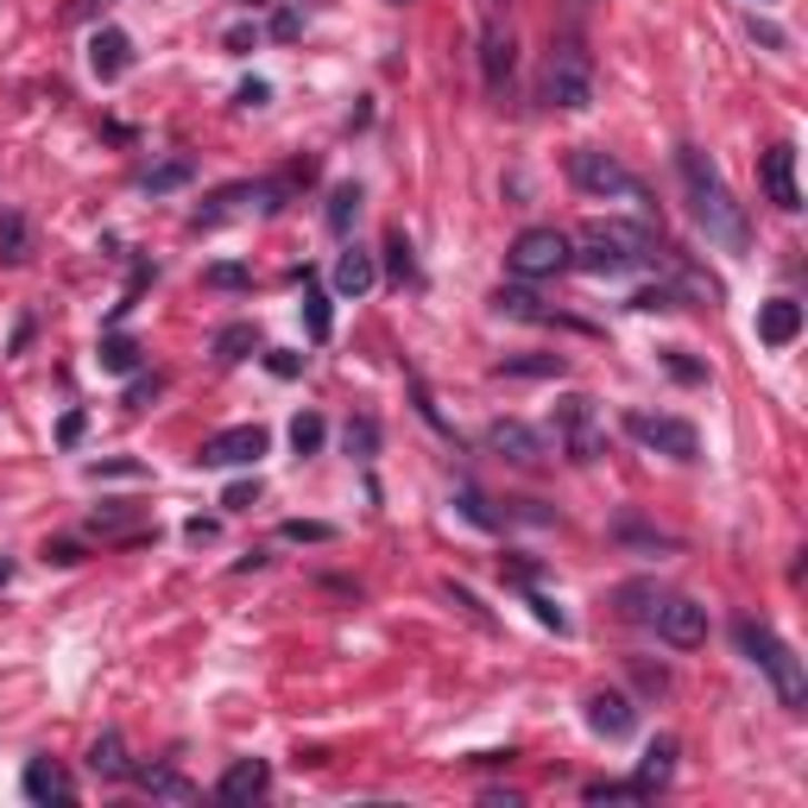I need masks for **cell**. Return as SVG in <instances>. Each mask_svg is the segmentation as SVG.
<instances>
[{
  "label": "cell",
  "mask_w": 808,
  "mask_h": 808,
  "mask_svg": "<svg viewBox=\"0 0 808 808\" xmlns=\"http://www.w3.org/2000/svg\"><path fill=\"white\" fill-rule=\"evenodd\" d=\"M676 171H682L689 216H695V228L708 235V247H720V253H746L751 247V216H746V202H732V190L720 183V171L708 164V152L682 146V152H676Z\"/></svg>",
  "instance_id": "1"
},
{
  "label": "cell",
  "mask_w": 808,
  "mask_h": 808,
  "mask_svg": "<svg viewBox=\"0 0 808 808\" xmlns=\"http://www.w3.org/2000/svg\"><path fill=\"white\" fill-rule=\"evenodd\" d=\"M657 253H664V247H657V228H645V221H588L581 253H575L569 266H581V272H593V278H626V272H638V266H651Z\"/></svg>",
  "instance_id": "2"
},
{
  "label": "cell",
  "mask_w": 808,
  "mask_h": 808,
  "mask_svg": "<svg viewBox=\"0 0 808 808\" xmlns=\"http://www.w3.org/2000/svg\"><path fill=\"white\" fill-rule=\"evenodd\" d=\"M732 638H739V651H746L751 664L770 676L777 701H784L789 714H802L808 708V670H802V657L789 651V645L770 626H758V619H739V626H732Z\"/></svg>",
  "instance_id": "3"
},
{
  "label": "cell",
  "mask_w": 808,
  "mask_h": 808,
  "mask_svg": "<svg viewBox=\"0 0 808 808\" xmlns=\"http://www.w3.org/2000/svg\"><path fill=\"white\" fill-rule=\"evenodd\" d=\"M543 101L550 108H588L593 101V58H588V44H575V39H556L550 44V58H543Z\"/></svg>",
  "instance_id": "4"
},
{
  "label": "cell",
  "mask_w": 808,
  "mask_h": 808,
  "mask_svg": "<svg viewBox=\"0 0 808 808\" xmlns=\"http://www.w3.org/2000/svg\"><path fill=\"white\" fill-rule=\"evenodd\" d=\"M569 183L581 197H626V202H645V183L631 178L626 164L600 146H575L569 152Z\"/></svg>",
  "instance_id": "5"
},
{
  "label": "cell",
  "mask_w": 808,
  "mask_h": 808,
  "mask_svg": "<svg viewBox=\"0 0 808 808\" xmlns=\"http://www.w3.org/2000/svg\"><path fill=\"white\" fill-rule=\"evenodd\" d=\"M626 436H631V442H645L651 455H670V461H701V436H695L689 417L626 411Z\"/></svg>",
  "instance_id": "6"
},
{
  "label": "cell",
  "mask_w": 808,
  "mask_h": 808,
  "mask_svg": "<svg viewBox=\"0 0 808 808\" xmlns=\"http://www.w3.org/2000/svg\"><path fill=\"white\" fill-rule=\"evenodd\" d=\"M556 442H562V455H569L575 468H588V461L607 455V430H600V417H593V398L569 392L556 405Z\"/></svg>",
  "instance_id": "7"
},
{
  "label": "cell",
  "mask_w": 808,
  "mask_h": 808,
  "mask_svg": "<svg viewBox=\"0 0 808 808\" xmlns=\"http://www.w3.org/2000/svg\"><path fill=\"white\" fill-rule=\"evenodd\" d=\"M569 235L562 228H525V235L512 240V253H506V266H512V278H556L569 272Z\"/></svg>",
  "instance_id": "8"
},
{
  "label": "cell",
  "mask_w": 808,
  "mask_h": 808,
  "mask_svg": "<svg viewBox=\"0 0 808 808\" xmlns=\"http://www.w3.org/2000/svg\"><path fill=\"white\" fill-rule=\"evenodd\" d=\"M651 626H657V638H664V645H676V651L708 645V607H701V600H689V593H664Z\"/></svg>",
  "instance_id": "9"
},
{
  "label": "cell",
  "mask_w": 808,
  "mask_h": 808,
  "mask_svg": "<svg viewBox=\"0 0 808 808\" xmlns=\"http://www.w3.org/2000/svg\"><path fill=\"white\" fill-rule=\"evenodd\" d=\"M266 449H272L266 423H235V430L209 436V442L197 449V461H202V468H253Z\"/></svg>",
  "instance_id": "10"
},
{
  "label": "cell",
  "mask_w": 808,
  "mask_h": 808,
  "mask_svg": "<svg viewBox=\"0 0 808 808\" xmlns=\"http://www.w3.org/2000/svg\"><path fill=\"white\" fill-rule=\"evenodd\" d=\"M512 77H518V44L499 20L480 26V82L493 101H512Z\"/></svg>",
  "instance_id": "11"
},
{
  "label": "cell",
  "mask_w": 808,
  "mask_h": 808,
  "mask_svg": "<svg viewBox=\"0 0 808 808\" xmlns=\"http://www.w3.org/2000/svg\"><path fill=\"white\" fill-rule=\"evenodd\" d=\"M487 449H493L499 461H512V468H543L550 442H543L531 423H518V417H499L493 430H487Z\"/></svg>",
  "instance_id": "12"
},
{
  "label": "cell",
  "mask_w": 808,
  "mask_h": 808,
  "mask_svg": "<svg viewBox=\"0 0 808 808\" xmlns=\"http://www.w3.org/2000/svg\"><path fill=\"white\" fill-rule=\"evenodd\" d=\"M588 727L600 732V739H631V732H638V708H631L619 689H593L588 695Z\"/></svg>",
  "instance_id": "13"
},
{
  "label": "cell",
  "mask_w": 808,
  "mask_h": 808,
  "mask_svg": "<svg viewBox=\"0 0 808 808\" xmlns=\"http://www.w3.org/2000/svg\"><path fill=\"white\" fill-rule=\"evenodd\" d=\"M89 70H96V82H120L133 70V39L120 26H101L96 39H89Z\"/></svg>",
  "instance_id": "14"
},
{
  "label": "cell",
  "mask_w": 808,
  "mask_h": 808,
  "mask_svg": "<svg viewBox=\"0 0 808 808\" xmlns=\"http://www.w3.org/2000/svg\"><path fill=\"white\" fill-rule=\"evenodd\" d=\"M266 789H272V765H266V758H235V765L221 770L216 796L221 802H259Z\"/></svg>",
  "instance_id": "15"
},
{
  "label": "cell",
  "mask_w": 808,
  "mask_h": 808,
  "mask_svg": "<svg viewBox=\"0 0 808 808\" xmlns=\"http://www.w3.org/2000/svg\"><path fill=\"white\" fill-rule=\"evenodd\" d=\"M796 336H802V303H796V297L758 303V341H765V348H789Z\"/></svg>",
  "instance_id": "16"
},
{
  "label": "cell",
  "mask_w": 808,
  "mask_h": 808,
  "mask_svg": "<svg viewBox=\"0 0 808 808\" xmlns=\"http://www.w3.org/2000/svg\"><path fill=\"white\" fill-rule=\"evenodd\" d=\"M765 197L777 209H802V190H796V146H770L765 152Z\"/></svg>",
  "instance_id": "17"
},
{
  "label": "cell",
  "mask_w": 808,
  "mask_h": 808,
  "mask_svg": "<svg viewBox=\"0 0 808 808\" xmlns=\"http://www.w3.org/2000/svg\"><path fill=\"white\" fill-rule=\"evenodd\" d=\"M20 789H26V802H70V777H63L58 758H32Z\"/></svg>",
  "instance_id": "18"
},
{
  "label": "cell",
  "mask_w": 808,
  "mask_h": 808,
  "mask_svg": "<svg viewBox=\"0 0 808 808\" xmlns=\"http://www.w3.org/2000/svg\"><path fill=\"white\" fill-rule=\"evenodd\" d=\"M612 543H626V550H651V556H676L682 550V537L657 531L645 518H612Z\"/></svg>",
  "instance_id": "19"
},
{
  "label": "cell",
  "mask_w": 808,
  "mask_h": 808,
  "mask_svg": "<svg viewBox=\"0 0 808 808\" xmlns=\"http://www.w3.org/2000/svg\"><path fill=\"white\" fill-rule=\"evenodd\" d=\"M133 784L146 789V796H164V802H197V784L178 777L171 765H133Z\"/></svg>",
  "instance_id": "20"
},
{
  "label": "cell",
  "mask_w": 808,
  "mask_h": 808,
  "mask_svg": "<svg viewBox=\"0 0 808 808\" xmlns=\"http://www.w3.org/2000/svg\"><path fill=\"white\" fill-rule=\"evenodd\" d=\"M89 770H96L101 784H120V777H133V758H127V739L114 727L101 732L96 746H89Z\"/></svg>",
  "instance_id": "21"
},
{
  "label": "cell",
  "mask_w": 808,
  "mask_h": 808,
  "mask_svg": "<svg viewBox=\"0 0 808 808\" xmlns=\"http://www.w3.org/2000/svg\"><path fill=\"white\" fill-rule=\"evenodd\" d=\"M373 278H379L373 253H360V247H348V253L336 259V291H341V297H367V291H373Z\"/></svg>",
  "instance_id": "22"
},
{
  "label": "cell",
  "mask_w": 808,
  "mask_h": 808,
  "mask_svg": "<svg viewBox=\"0 0 808 808\" xmlns=\"http://www.w3.org/2000/svg\"><path fill=\"white\" fill-rule=\"evenodd\" d=\"M32 259V228L20 209H0V266H26Z\"/></svg>",
  "instance_id": "23"
},
{
  "label": "cell",
  "mask_w": 808,
  "mask_h": 808,
  "mask_svg": "<svg viewBox=\"0 0 808 808\" xmlns=\"http://www.w3.org/2000/svg\"><path fill=\"white\" fill-rule=\"evenodd\" d=\"M190 178H197V158H164V164H152V171L139 178V190H146V197H171V190H183Z\"/></svg>",
  "instance_id": "24"
},
{
  "label": "cell",
  "mask_w": 808,
  "mask_h": 808,
  "mask_svg": "<svg viewBox=\"0 0 808 808\" xmlns=\"http://www.w3.org/2000/svg\"><path fill=\"white\" fill-rule=\"evenodd\" d=\"M670 770H676V739L664 732V739H651V746H645V758H638V784H645V789H664V784H670Z\"/></svg>",
  "instance_id": "25"
},
{
  "label": "cell",
  "mask_w": 808,
  "mask_h": 808,
  "mask_svg": "<svg viewBox=\"0 0 808 808\" xmlns=\"http://www.w3.org/2000/svg\"><path fill=\"white\" fill-rule=\"evenodd\" d=\"M499 373L506 379H562L569 373V360L562 355H506L499 360Z\"/></svg>",
  "instance_id": "26"
},
{
  "label": "cell",
  "mask_w": 808,
  "mask_h": 808,
  "mask_svg": "<svg viewBox=\"0 0 808 808\" xmlns=\"http://www.w3.org/2000/svg\"><path fill=\"white\" fill-rule=\"evenodd\" d=\"M612 600H619V612H626V619L651 626V619H657V600H664V588H657V581H626V588L612 593Z\"/></svg>",
  "instance_id": "27"
},
{
  "label": "cell",
  "mask_w": 808,
  "mask_h": 808,
  "mask_svg": "<svg viewBox=\"0 0 808 808\" xmlns=\"http://www.w3.org/2000/svg\"><path fill=\"white\" fill-rule=\"evenodd\" d=\"M360 183H341V190H329V235H355V221H360Z\"/></svg>",
  "instance_id": "28"
},
{
  "label": "cell",
  "mask_w": 808,
  "mask_h": 808,
  "mask_svg": "<svg viewBox=\"0 0 808 808\" xmlns=\"http://www.w3.org/2000/svg\"><path fill=\"white\" fill-rule=\"evenodd\" d=\"M139 355H146V348H139L133 336H108V341L96 348L101 373H120V379H127V373H139Z\"/></svg>",
  "instance_id": "29"
},
{
  "label": "cell",
  "mask_w": 808,
  "mask_h": 808,
  "mask_svg": "<svg viewBox=\"0 0 808 808\" xmlns=\"http://www.w3.org/2000/svg\"><path fill=\"white\" fill-rule=\"evenodd\" d=\"M455 512L468 518V525H480V531H499V525H506V518H499L493 506H487V499H480V487H468V480H461V487H455Z\"/></svg>",
  "instance_id": "30"
},
{
  "label": "cell",
  "mask_w": 808,
  "mask_h": 808,
  "mask_svg": "<svg viewBox=\"0 0 808 808\" xmlns=\"http://www.w3.org/2000/svg\"><path fill=\"white\" fill-rule=\"evenodd\" d=\"M657 360H664V373H670L676 386H708V367H701L689 348H657Z\"/></svg>",
  "instance_id": "31"
},
{
  "label": "cell",
  "mask_w": 808,
  "mask_h": 808,
  "mask_svg": "<svg viewBox=\"0 0 808 808\" xmlns=\"http://www.w3.org/2000/svg\"><path fill=\"white\" fill-rule=\"evenodd\" d=\"M341 449L355 455V461H373V455H379V423H373V417H348V430H341Z\"/></svg>",
  "instance_id": "32"
},
{
  "label": "cell",
  "mask_w": 808,
  "mask_h": 808,
  "mask_svg": "<svg viewBox=\"0 0 808 808\" xmlns=\"http://www.w3.org/2000/svg\"><path fill=\"white\" fill-rule=\"evenodd\" d=\"M253 348H259V329H253V322H228V329L216 336V360H247Z\"/></svg>",
  "instance_id": "33"
},
{
  "label": "cell",
  "mask_w": 808,
  "mask_h": 808,
  "mask_svg": "<svg viewBox=\"0 0 808 808\" xmlns=\"http://www.w3.org/2000/svg\"><path fill=\"white\" fill-rule=\"evenodd\" d=\"M133 525H139V506H96L89 512V531L101 537H133Z\"/></svg>",
  "instance_id": "34"
},
{
  "label": "cell",
  "mask_w": 808,
  "mask_h": 808,
  "mask_svg": "<svg viewBox=\"0 0 808 808\" xmlns=\"http://www.w3.org/2000/svg\"><path fill=\"white\" fill-rule=\"evenodd\" d=\"M303 329H310V341H329V336H336V316H329V297L316 291V285H303Z\"/></svg>",
  "instance_id": "35"
},
{
  "label": "cell",
  "mask_w": 808,
  "mask_h": 808,
  "mask_svg": "<svg viewBox=\"0 0 808 808\" xmlns=\"http://www.w3.org/2000/svg\"><path fill=\"white\" fill-rule=\"evenodd\" d=\"M493 310L499 316H518V322H556V316L543 310L531 291H493Z\"/></svg>",
  "instance_id": "36"
},
{
  "label": "cell",
  "mask_w": 808,
  "mask_h": 808,
  "mask_svg": "<svg viewBox=\"0 0 808 808\" xmlns=\"http://www.w3.org/2000/svg\"><path fill=\"white\" fill-rule=\"evenodd\" d=\"M386 272L398 278V285H417V253L405 235H386Z\"/></svg>",
  "instance_id": "37"
},
{
  "label": "cell",
  "mask_w": 808,
  "mask_h": 808,
  "mask_svg": "<svg viewBox=\"0 0 808 808\" xmlns=\"http://www.w3.org/2000/svg\"><path fill=\"white\" fill-rule=\"evenodd\" d=\"M322 436H329V423H322L316 411L291 417V449H297V455H316V449H322Z\"/></svg>",
  "instance_id": "38"
},
{
  "label": "cell",
  "mask_w": 808,
  "mask_h": 808,
  "mask_svg": "<svg viewBox=\"0 0 808 808\" xmlns=\"http://www.w3.org/2000/svg\"><path fill=\"white\" fill-rule=\"evenodd\" d=\"M442 600H449V607H461V612H468V619H473V626H487V631L499 626L493 612H487V607H480V600H473V588H461V581H442Z\"/></svg>",
  "instance_id": "39"
},
{
  "label": "cell",
  "mask_w": 808,
  "mask_h": 808,
  "mask_svg": "<svg viewBox=\"0 0 808 808\" xmlns=\"http://www.w3.org/2000/svg\"><path fill=\"white\" fill-rule=\"evenodd\" d=\"M278 531L291 537V543H336V525H322V518H285Z\"/></svg>",
  "instance_id": "40"
},
{
  "label": "cell",
  "mask_w": 808,
  "mask_h": 808,
  "mask_svg": "<svg viewBox=\"0 0 808 808\" xmlns=\"http://www.w3.org/2000/svg\"><path fill=\"white\" fill-rule=\"evenodd\" d=\"M645 796H651V789L638 784V777H631V784H588V802H645Z\"/></svg>",
  "instance_id": "41"
},
{
  "label": "cell",
  "mask_w": 808,
  "mask_h": 808,
  "mask_svg": "<svg viewBox=\"0 0 808 808\" xmlns=\"http://www.w3.org/2000/svg\"><path fill=\"white\" fill-rule=\"evenodd\" d=\"M202 285H209V291H247V285H253V272H247V266H209V272H202Z\"/></svg>",
  "instance_id": "42"
},
{
  "label": "cell",
  "mask_w": 808,
  "mask_h": 808,
  "mask_svg": "<svg viewBox=\"0 0 808 808\" xmlns=\"http://www.w3.org/2000/svg\"><path fill=\"white\" fill-rule=\"evenodd\" d=\"M253 506H259V480H235L221 493V512H253Z\"/></svg>",
  "instance_id": "43"
},
{
  "label": "cell",
  "mask_w": 808,
  "mask_h": 808,
  "mask_svg": "<svg viewBox=\"0 0 808 808\" xmlns=\"http://www.w3.org/2000/svg\"><path fill=\"white\" fill-rule=\"evenodd\" d=\"M158 392H164V379H158V373H133V386H127V405H133V411H146Z\"/></svg>",
  "instance_id": "44"
},
{
  "label": "cell",
  "mask_w": 808,
  "mask_h": 808,
  "mask_svg": "<svg viewBox=\"0 0 808 808\" xmlns=\"http://www.w3.org/2000/svg\"><path fill=\"white\" fill-rule=\"evenodd\" d=\"M631 676H638V689H645V695L670 689V670H657V664H645V657H631Z\"/></svg>",
  "instance_id": "45"
},
{
  "label": "cell",
  "mask_w": 808,
  "mask_h": 808,
  "mask_svg": "<svg viewBox=\"0 0 808 808\" xmlns=\"http://www.w3.org/2000/svg\"><path fill=\"white\" fill-rule=\"evenodd\" d=\"M531 612H537V619H543V626H550V631H569V612L556 607L550 593H537V588H531Z\"/></svg>",
  "instance_id": "46"
},
{
  "label": "cell",
  "mask_w": 808,
  "mask_h": 808,
  "mask_svg": "<svg viewBox=\"0 0 808 808\" xmlns=\"http://www.w3.org/2000/svg\"><path fill=\"white\" fill-rule=\"evenodd\" d=\"M139 461H89V480H139Z\"/></svg>",
  "instance_id": "47"
},
{
  "label": "cell",
  "mask_w": 808,
  "mask_h": 808,
  "mask_svg": "<svg viewBox=\"0 0 808 808\" xmlns=\"http://www.w3.org/2000/svg\"><path fill=\"white\" fill-rule=\"evenodd\" d=\"M44 562H58V569H77V562H82V543H70V537H51V543H44Z\"/></svg>",
  "instance_id": "48"
},
{
  "label": "cell",
  "mask_w": 808,
  "mask_h": 808,
  "mask_svg": "<svg viewBox=\"0 0 808 808\" xmlns=\"http://www.w3.org/2000/svg\"><path fill=\"white\" fill-rule=\"evenodd\" d=\"M631 310H676V291H670V285H651V291L631 297Z\"/></svg>",
  "instance_id": "49"
},
{
  "label": "cell",
  "mask_w": 808,
  "mask_h": 808,
  "mask_svg": "<svg viewBox=\"0 0 808 808\" xmlns=\"http://www.w3.org/2000/svg\"><path fill=\"white\" fill-rule=\"evenodd\" d=\"M235 101H240V108H266V101H272V82H240V89H235Z\"/></svg>",
  "instance_id": "50"
},
{
  "label": "cell",
  "mask_w": 808,
  "mask_h": 808,
  "mask_svg": "<svg viewBox=\"0 0 808 808\" xmlns=\"http://www.w3.org/2000/svg\"><path fill=\"white\" fill-rule=\"evenodd\" d=\"M266 367H272L278 379H297V373H303V355H285V348H272V355H266Z\"/></svg>",
  "instance_id": "51"
},
{
  "label": "cell",
  "mask_w": 808,
  "mask_h": 808,
  "mask_svg": "<svg viewBox=\"0 0 808 808\" xmlns=\"http://www.w3.org/2000/svg\"><path fill=\"white\" fill-rule=\"evenodd\" d=\"M183 537H190V543H216V537H221V518H190V525H183Z\"/></svg>",
  "instance_id": "52"
},
{
  "label": "cell",
  "mask_w": 808,
  "mask_h": 808,
  "mask_svg": "<svg viewBox=\"0 0 808 808\" xmlns=\"http://www.w3.org/2000/svg\"><path fill=\"white\" fill-rule=\"evenodd\" d=\"M82 430H89V417H82V411H70V417L58 423V442H63V449H77V442H82Z\"/></svg>",
  "instance_id": "53"
},
{
  "label": "cell",
  "mask_w": 808,
  "mask_h": 808,
  "mask_svg": "<svg viewBox=\"0 0 808 808\" xmlns=\"http://www.w3.org/2000/svg\"><path fill=\"white\" fill-rule=\"evenodd\" d=\"M221 44L240 58V51H253V44H259V26H228V39H221Z\"/></svg>",
  "instance_id": "54"
},
{
  "label": "cell",
  "mask_w": 808,
  "mask_h": 808,
  "mask_svg": "<svg viewBox=\"0 0 808 808\" xmlns=\"http://www.w3.org/2000/svg\"><path fill=\"white\" fill-rule=\"evenodd\" d=\"M751 39L765 44V51H784V32H777L770 20H751Z\"/></svg>",
  "instance_id": "55"
},
{
  "label": "cell",
  "mask_w": 808,
  "mask_h": 808,
  "mask_svg": "<svg viewBox=\"0 0 808 808\" xmlns=\"http://www.w3.org/2000/svg\"><path fill=\"white\" fill-rule=\"evenodd\" d=\"M506 581H518V588H531V581H537V569L525 562V556H512V562H506Z\"/></svg>",
  "instance_id": "56"
},
{
  "label": "cell",
  "mask_w": 808,
  "mask_h": 808,
  "mask_svg": "<svg viewBox=\"0 0 808 808\" xmlns=\"http://www.w3.org/2000/svg\"><path fill=\"white\" fill-rule=\"evenodd\" d=\"M297 26H303V20H297L291 7H285V13H278V20H272V39H297Z\"/></svg>",
  "instance_id": "57"
},
{
  "label": "cell",
  "mask_w": 808,
  "mask_h": 808,
  "mask_svg": "<svg viewBox=\"0 0 808 808\" xmlns=\"http://www.w3.org/2000/svg\"><path fill=\"white\" fill-rule=\"evenodd\" d=\"M518 518H531V525H556V512H543L537 499H518Z\"/></svg>",
  "instance_id": "58"
},
{
  "label": "cell",
  "mask_w": 808,
  "mask_h": 808,
  "mask_svg": "<svg viewBox=\"0 0 808 808\" xmlns=\"http://www.w3.org/2000/svg\"><path fill=\"white\" fill-rule=\"evenodd\" d=\"M253 569H266V550H247V556L235 562V575H253Z\"/></svg>",
  "instance_id": "59"
},
{
  "label": "cell",
  "mask_w": 808,
  "mask_h": 808,
  "mask_svg": "<svg viewBox=\"0 0 808 808\" xmlns=\"http://www.w3.org/2000/svg\"><path fill=\"white\" fill-rule=\"evenodd\" d=\"M96 7H101V0H70V20H89Z\"/></svg>",
  "instance_id": "60"
},
{
  "label": "cell",
  "mask_w": 808,
  "mask_h": 808,
  "mask_svg": "<svg viewBox=\"0 0 808 808\" xmlns=\"http://www.w3.org/2000/svg\"><path fill=\"white\" fill-rule=\"evenodd\" d=\"M7 581H13V562H7V556H0V588H7Z\"/></svg>",
  "instance_id": "61"
},
{
  "label": "cell",
  "mask_w": 808,
  "mask_h": 808,
  "mask_svg": "<svg viewBox=\"0 0 808 808\" xmlns=\"http://www.w3.org/2000/svg\"><path fill=\"white\" fill-rule=\"evenodd\" d=\"M392 7H405V0H392Z\"/></svg>",
  "instance_id": "62"
}]
</instances>
